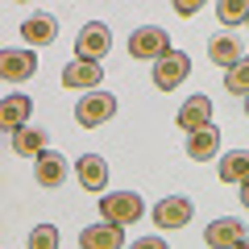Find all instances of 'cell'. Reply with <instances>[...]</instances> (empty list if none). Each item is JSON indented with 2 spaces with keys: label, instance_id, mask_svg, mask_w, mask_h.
<instances>
[{
  "label": "cell",
  "instance_id": "cell-1",
  "mask_svg": "<svg viewBox=\"0 0 249 249\" xmlns=\"http://www.w3.org/2000/svg\"><path fill=\"white\" fill-rule=\"evenodd\" d=\"M100 216H104L108 224H133L145 216V204L137 191H108V196H100Z\"/></svg>",
  "mask_w": 249,
  "mask_h": 249
},
{
  "label": "cell",
  "instance_id": "cell-2",
  "mask_svg": "<svg viewBox=\"0 0 249 249\" xmlns=\"http://www.w3.org/2000/svg\"><path fill=\"white\" fill-rule=\"evenodd\" d=\"M129 54H133V58H150V62L166 58V54H170V37H166V29H158V25H142V29H133V37H129Z\"/></svg>",
  "mask_w": 249,
  "mask_h": 249
},
{
  "label": "cell",
  "instance_id": "cell-3",
  "mask_svg": "<svg viewBox=\"0 0 249 249\" xmlns=\"http://www.w3.org/2000/svg\"><path fill=\"white\" fill-rule=\"evenodd\" d=\"M112 112H116V96H112V91H88V96L75 104V121H79L83 129H96V124H104Z\"/></svg>",
  "mask_w": 249,
  "mask_h": 249
},
{
  "label": "cell",
  "instance_id": "cell-4",
  "mask_svg": "<svg viewBox=\"0 0 249 249\" xmlns=\"http://www.w3.org/2000/svg\"><path fill=\"white\" fill-rule=\"evenodd\" d=\"M187 75H191V58L183 50H170L166 58L154 62V88H162V91H175Z\"/></svg>",
  "mask_w": 249,
  "mask_h": 249
},
{
  "label": "cell",
  "instance_id": "cell-5",
  "mask_svg": "<svg viewBox=\"0 0 249 249\" xmlns=\"http://www.w3.org/2000/svg\"><path fill=\"white\" fill-rule=\"evenodd\" d=\"M79 58H88V62H100L108 50H112V29L104 25V21H88V25L79 29Z\"/></svg>",
  "mask_w": 249,
  "mask_h": 249
},
{
  "label": "cell",
  "instance_id": "cell-6",
  "mask_svg": "<svg viewBox=\"0 0 249 249\" xmlns=\"http://www.w3.org/2000/svg\"><path fill=\"white\" fill-rule=\"evenodd\" d=\"M245 237L249 232H245V220H241V216H220V220H212L208 232H204L208 249H237Z\"/></svg>",
  "mask_w": 249,
  "mask_h": 249
},
{
  "label": "cell",
  "instance_id": "cell-7",
  "mask_svg": "<svg viewBox=\"0 0 249 249\" xmlns=\"http://www.w3.org/2000/svg\"><path fill=\"white\" fill-rule=\"evenodd\" d=\"M191 212H196V204L187 196H166L154 204V224L158 229H183L187 220H191Z\"/></svg>",
  "mask_w": 249,
  "mask_h": 249
},
{
  "label": "cell",
  "instance_id": "cell-8",
  "mask_svg": "<svg viewBox=\"0 0 249 249\" xmlns=\"http://www.w3.org/2000/svg\"><path fill=\"white\" fill-rule=\"evenodd\" d=\"M96 83H104V67L100 62H88V58H71L62 67V88H79V91H91Z\"/></svg>",
  "mask_w": 249,
  "mask_h": 249
},
{
  "label": "cell",
  "instance_id": "cell-9",
  "mask_svg": "<svg viewBox=\"0 0 249 249\" xmlns=\"http://www.w3.org/2000/svg\"><path fill=\"white\" fill-rule=\"evenodd\" d=\"M175 124L183 129V133H199V129H208L212 124V100L208 96H187L183 108H178Z\"/></svg>",
  "mask_w": 249,
  "mask_h": 249
},
{
  "label": "cell",
  "instance_id": "cell-10",
  "mask_svg": "<svg viewBox=\"0 0 249 249\" xmlns=\"http://www.w3.org/2000/svg\"><path fill=\"white\" fill-rule=\"evenodd\" d=\"M37 71V54L34 50H0V79L4 83H21Z\"/></svg>",
  "mask_w": 249,
  "mask_h": 249
},
{
  "label": "cell",
  "instance_id": "cell-11",
  "mask_svg": "<svg viewBox=\"0 0 249 249\" xmlns=\"http://www.w3.org/2000/svg\"><path fill=\"white\" fill-rule=\"evenodd\" d=\"M121 245H124V229L121 224H108V220L88 224L79 232V249H121Z\"/></svg>",
  "mask_w": 249,
  "mask_h": 249
},
{
  "label": "cell",
  "instance_id": "cell-12",
  "mask_svg": "<svg viewBox=\"0 0 249 249\" xmlns=\"http://www.w3.org/2000/svg\"><path fill=\"white\" fill-rule=\"evenodd\" d=\"M29 112H34V100H29V96H21V91L4 96V104H0V129H4V133L13 137L17 129H25Z\"/></svg>",
  "mask_w": 249,
  "mask_h": 249
},
{
  "label": "cell",
  "instance_id": "cell-13",
  "mask_svg": "<svg viewBox=\"0 0 249 249\" xmlns=\"http://www.w3.org/2000/svg\"><path fill=\"white\" fill-rule=\"evenodd\" d=\"M21 37H25L29 46H50L54 37H58V17H50V13H29V17L21 21Z\"/></svg>",
  "mask_w": 249,
  "mask_h": 249
},
{
  "label": "cell",
  "instance_id": "cell-14",
  "mask_svg": "<svg viewBox=\"0 0 249 249\" xmlns=\"http://www.w3.org/2000/svg\"><path fill=\"white\" fill-rule=\"evenodd\" d=\"M67 175H71V162L62 158L58 150H46L42 158L34 162V178L42 187H58V183H67Z\"/></svg>",
  "mask_w": 249,
  "mask_h": 249
},
{
  "label": "cell",
  "instance_id": "cell-15",
  "mask_svg": "<svg viewBox=\"0 0 249 249\" xmlns=\"http://www.w3.org/2000/svg\"><path fill=\"white\" fill-rule=\"evenodd\" d=\"M46 145H50V137H46V129H34V124H25V129H17V133L9 137V150L21 154V158H42Z\"/></svg>",
  "mask_w": 249,
  "mask_h": 249
},
{
  "label": "cell",
  "instance_id": "cell-16",
  "mask_svg": "<svg viewBox=\"0 0 249 249\" xmlns=\"http://www.w3.org/2000/svg\"><path fill=\"white\" fill-rule=\"evenodd\" d=\"M75 175H79V183L88 187V191H104L108 187V158L104 154H83V158L75 162Z\"/></svg>",
  "mask_w": 249,
  "mask_h": 249
},
{
  "label": "cell",
  "instance_id": "cell-17",
  "mask_svg": "<svg viewBox=\"0 0 249 249\" xmlns=\"http://www.w3.org/2000/svg\"><path fill=\"white\" fill-rule=\"evenodd\" d=\"M216 150H220V129H216V124H208V129H199V133L187 137V158L191 162L216 158Z\"/></svg>",
  "mask_w": 249,
  "mask_h": 249
},
{
  "label": "cell",
  "instance_id": "cell-18",
  "mask_svg": "<svg viewBox=\"0 0 249 249\" xmlns=\"http://www.w3.org/2000/svg\"><path fill=\"white\" fill-rule=\"evenodd\" d=\"M208 58L216 62V67H224V71H232L241 58H245V50H241V42L237 37H229V34H220V37H212L208 42Z\"/></svg>",
  "mask_w": 249,
  "mask_h": 249
},
{
  "label": "cell",
  "instance_id": "cell-19",
  "mask_svg": "<svg viewBox=\"0 0 249 249\" xmlns=\"http://www.w3.org/2000/svg\"><path fill=\"white\" fill-rule=\"evenodd\" d=\"M220 178L224 183H237V187H245L249 183V154H224L220 158Z\"/></svg>",
  "mask_w": 249,
  "mask_h": 249
},
{
  "label": "cell",
  "instance_id": "cell-20",
  "mask_svg": "<svg viewBox=\"0 0 249 249\" xmlns=\"http://www.w3.org/2000/svg\"><path fill=\"white\" fill-rule=\"evenodd\" d=\"M224 88H229L232 96H249V54L232 67V71H224Z\"/></svg>",
  "mask_w": 249,
  "mask_h": 249
},
{
  "label": "cell",
  "instance_id": "cell-21",
  "mask_svg": "<svg viewBox=\"0 0 249 249\" xmlns=\"http://www.w3.org/2000/svg\"><path fill=\"white\" fill-rule=\"evenodd\" d=\"M216 17L224 25H241V21H249V4L245 0H216Z\"/></svg>",
  "mask_w": 249,
  "mask_h": 249
},
{
  "label": "cell",
  "instance_id": "cell-22",
  "mask_svg": "<svg viewBox=\"0 0 249 249\" xmlns=\"http://www.w3.org/2000/svg\"><path fill=\"white\" fill-rule=\"evenodd\" d=\"M29 249H58V229L54 224H37L29 232Z\"/></svg>",
  "mask_w": 249,
  "mask_h": 249
},
{
  "label": "cell",
  "instance_id": "cell-23",
  "mask_svg": "<svg viewBox=\"0 0 249 249\" xmlns=\"http://www.w3.org/2000/svg\"><path fill=\"white\" fill-rule=\"evenodd\" d=\"M129 249H170V245H166L162 237H142V241H133Z\"/></svg>",
  "mask_w": 249,
  "mask_h": 249
},
{
  "label": "cell",
  "instance_id": "cell-24",
  "mask_svg": "<svg viewBox=\"0 0 249 249\" xmlns=\"http://www.w3.org/2000/svg\"><path fill=\"white\" fill-rule=\"evenodd\" d=\"M199 9H204L199 0H178V4H175V13H178V17H191V13H199Z\"/></svg>",
  "mask_w": 249,
  "mask_h": 249
},
{
  "label": "cell",
  "instance_id": "cell-25",
  "mask_svg": "<svg viewBox=\"0 0 249 249\" xmlns=\"http://www.w3.org/2000/svg\"><path fill=\"white\" fill-rule=\"evenodd\" d=\"M241 204H245V208H249V183H245V187H241Z\"/></svg>",
  "mask_w": 249,
  "mask_h": 249
},
{
  "label": "cell",
  "instance_id": "cell-26",
  "mask_svg": "<svg viewBox=\"0 0 249 249\" xmlns=\"http://www.w3.org/2000/svg\"><path fill=\"white\" fill-rule=\"evenodd\" d=\"M237 249H249V237H245V241H241V245H237Z\"/></svg>",
  "mask_w": 249,
  "mask_h": 249
},
{
  "label": "cell",
  "instance_id": "cell-27",
  "mask_svg": "<svg viewBox=\"0 0 249 249\" xmlns=\"http://www.w3.org/2000/svg\"><path fill=\"white\" fill-rule=\"evenodd\" d=\"M245 116H249V96H245Z\"/></svg>",
  "mask_w": 249,
  "mask_h": 249
},
{
  "label": "cell",
  "instance_id": "cell-28",
  "mask_svg": "<svg viewBox=\"0 0 249 249\" xmlns=\"http://www.w3.org/2000/svg\"><path fill=\"white\" fill-rule=\"evenodd\" d=\"M245 25H249V21H245Z\"/></svg>",
  "mask_w": 249,
  "mask_h": 249
}]
</instances>
